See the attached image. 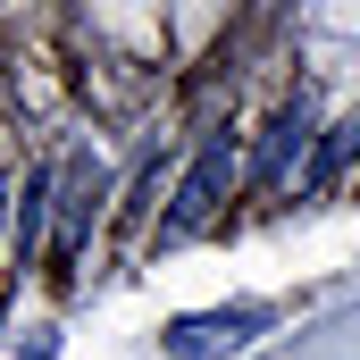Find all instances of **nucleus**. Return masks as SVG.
Wrapping results in <instances>:
<instances>
[{
    "instance_id": "3",
    "label": "nucleus",
    "mask_w": 360,
    "mask_h": 360,
    "mask_svg": "<svg viewBox=\"0 0 360 360\" xmlns=\"http://www.w3.org/2000/svg\"><path fill=\"white\" fill-rule=\"evenodd\" d=\"M276 310H260V302H235V310H193V319H176L160 344H168V360H226V352H252L260 335H269Z\"/></svg>"
},
{
    "instance_id": "7",
    "label": "nucleus",
    "mask_w": 360,
    "mask_h": 360,
    "mask_svg": "<svg viewBox=\"0 0 360 360\" xmlns=\"http://www.w3.org/2000/svg\"><path fill=\"white\" fill-rule=\"evenodd\" d=\"M8 201H17V184H0V218H8Z\"/></svg>"
},
{
    "instance_id": "2",
    "label": "nucleus",
    "mask_w": 360,
    "mask_h": 360,
    "mask_svg": "<svg viewBox=\"0 0 360 360\" xmlns=\"http://www.w3.org/2000/svg\"><path fill=\"white\" fill-rule=\"evenodd\" d=\"M109 201V160L101 143H68V160L51 168V226H59V260H76L92 243V218Z\"/></svg>"
},
{
    "instance_id": "1",
    "label": "nucleus",
    "mask_w": 360,
    "mask_h": 360,
    "mask_svg": "<svg viewBox=\"0 0 360 360\" xmlns=\"http://www.w3.org/2000/svg\"><path fill=\"white\" fill-rule=\"evenodd\" d=\"M243 176V151H235V134L218 126V134H201V151H193V168H184L176 201H168V218H160V243H193L218 210H226V193Z\"/></svg>"
},
{
    "instance_id": "6",
    "label": "nucleus",
    "mask_w": 360,
    "mask_h": 360,
    "mask_svg": "<svg viewBox=\"0 0 360 360\" xmlns=\"http://www.w3.org/2000/svg\"><path fill=\"white\" fill-rule=\"evenodd\" d=\"M352 151H360V109H352V117H335V134L319 143V168H310V184H335L344 168H352Z\"/></svg>"
},
{
    "instance_id": "4",
    "label": "nucleus",
    "mask_w": 360,
    "mask_h": 360,
    "mask_svg": "<svg viewBox=\"0 0 360 360\" xmlns=\"http://www.w3.org/2000/svg\"><path fill=\"white\" fill-rule=\"evenodd\" d=\"M310 134H319V101H310V92H293V101H285V109L269 117L260 151H252V193H260V201H276V193L293 184L302 151H310Z\"/></svg>"
},
{
    "instance_id": "5",
    "label": "nucleus",
    "mask_w": 360,
    "mask_h": 360,
    "mask_svg": "<svg viewBox=\"0 0 360 360\" xmlns=\"http://www.w3.org/2000/svg\"><path fill=\"white\" fill-rule=\"evenodd\" d=\"M42 226H51V168H34L25 193H17V226H8V252H17V269H34V252H42Z\"/></svg>"
}]
</instances>
